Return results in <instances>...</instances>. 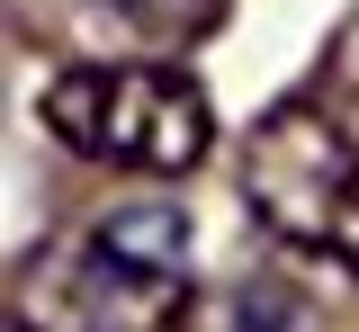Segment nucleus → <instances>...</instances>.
Instances as JSON below:
<instances>
[{
  "label": "nucleus",
  "mask_w": 359,
  "mask_h": 332,
  "mask_svg": "<svg viewBox=\"0 0 359 332\" xmlns=\"http://www.w3.org/2000/svg\"><path fill=\"white\" fill-rule=\"evenodd\" d=\"M189 324V216L135 198L72 225L18 270V332H180Z\"/></svg>",
  "instance_id": "f257e3e1"
},
{
  "label": "nucleus",
  "mask_w": 359,
  "mask_h": 332,
  "mask_svg": "<svg viewBox=\"0 0 359 332\" xmlns=\"http://www.w3.org/2000/svg\"><path fill=\"white\" fill-rule=\"evenodd\" d=\"M36 126L63 153H81V162L144 171V180H180V171L207 162L216 108H207V90L180 63L135 54V63H72V72H54L45 99H36Z\"/></svg>",
  "instance_id": "f03ea898"
},
{
  "label": "nucleus",
  "mask_w": 359,
  "mask_h": 332,
  "mask_svg": "<svg viewBox=\"0 0 359 332\" xmlns=\"http://www.w3.org/2000/svg\"><path fill=\"white\" fill-rule=\"evenodd\" d=\"M243 207L287 251L359 279V144L323 108L287 99V108H269L252 126V144H243Z\"/></svg>",
  "instance_id": "7ed1b4c3"
},
{
  "label": "nucleus",
  "mask_w": 359,
  "mask_h": 332,
  "mask_svg": "<svg viewBox=\"0 0 359 332\" xmlns=\"http://www.w3.org/2000/svg\"><path fill=\"white\" fill-rule=\"evenodd\" d=\"M90 9H99L117 36L153 46V54H162V46H189V36H207V27L224 18V0H90Z\"/></svg>",
  "instance_id": "20e7f679"
},
{
  "label": "nucleus",
  "mask_w": 359,
  "mask_h": 332,
  "mask_svg": "<svg viewBox=\"0 0 359 332\" xmlns=\"http://www.w3.org/2000/svg\"><path fill=\"white\" fill-rule=\"evenodd\" d=\"M233 332H297V314H287V296L261 287V296H243V324H233Z\"/></svg>",
  "instance_id": "39448f33"
}]
</instances>
